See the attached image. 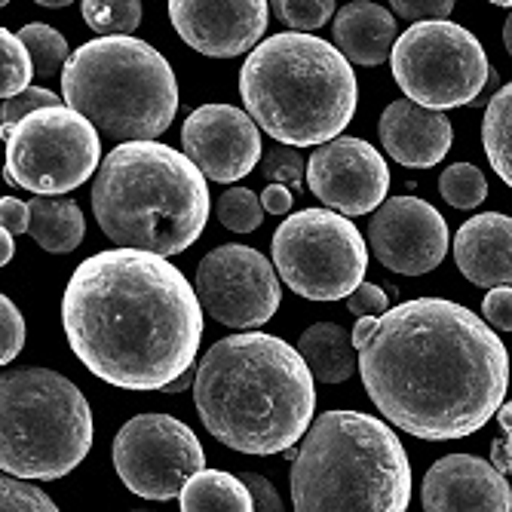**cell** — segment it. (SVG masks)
Returning <instances> with one entry per match:
<instances>
[{
	"label": "cell",
	"instance_id": "1",
	"mask_svg": "<svg viewBox=\"0 0 512 512\" xmlns=\"http://www.w3.org/2000/svg\"><path fill=\"white\" fill-rule=\"evenodd\" d=\"M356 319L362 384L393 427L451 442L479 433L506 399V347L463 304L414 298Z\"/></svg>",
	"mask_w": 512,
	"mask_h": 512
},
{
	"label": "cell",
	"instance_id": "12",
	"mask_svg": "<svg viewBox=\"0 0 512 512\" xmlns=\"http://www.w3.org/2000/svg\"><path fill=\"white\" fill-rule=\"evenodd\" d=\"M120 482L145 500H172L197 470L206 454L197 433L172 414H138L123 424L111 445Z\"/></svg>",
	"mask_w": 512,
	"mask_h": 512
},
{
	"label": "cell",
	"instance_id": "28",
	"mask_svg": "<svg viewBox=\"0 0 512 512\" xmlns=\"http://www.w3.org/2000/svg\"><path fill=\"white\" fill-rule=\"evenodd\" d=\"M439 191L448 206L454 209H476L488 197V181L479 166L473 163H454L442 172Z\"/></svg>",
	"mask_w": 512,
	"mask_h": 512
},
{
	"label": "cell",
	"instance_id": "34",
	"mask_svg": "<svg viewBox=\"0 0 512 512\" xmlns=\"http://www.w3.org/2000/svg\"><path fill=\"white\" fill-rule=\"evenodd\" d=\"M62 99L56 96V92L43 89V86H25L22 92H16V96L4 99V108H0V126H4V135L31 111L37 108H46V105H59Z\"/></svg>",
	"mask_w": 512,
	"mask_h": 512
},
{
	"label": "cell",
	"instance_id": "21",
	"mask_svg": "<svg viewBox=\"0 0 512 512\" xmlns=\"http://www.w3.org/2000/svg\"><path fill=\"white\" fill-rule=\"evenodd\" d=\"M396 31V16L371 0H356L335 16V46L350 65L378 68L390 59Z\"/></svg>",
	"mask_w": 512,
	"mask_h": 512
},
{
	"label": "cell",
	"instance_id": "47",
	"mask_svg": "<svg viewBox=\"0 0 512 512\" xmlns=\"http://www.w3.org/2000/svg\"><path fill=\"white\" fill-rule=\"evenodd\" d=\"M7 148V135H4V126H0V151Z\"/></svg>",
	"mask_w": 512,
	"mask_h": 512
},
{
	"label": "cell",
	"instance_id": "19",
	"mask_svg": "<svg viewBox=\"0 0 512 512\" xmlns=\"http://www.w3.org/2000/svg\"><path fill=\"white\" fill-rule=\"evenodd\" d=\"M384 151L405 169H433L451 151V120L411 99L387 105L378 123Z\"/></svg>",
	"mask_w": 512,
	"mask_h": 512
},
{
	"label": "cell",
	"instance_id": "25",
	"mask_svg": "<svg viewBox=\"0 0 512 512\" xmlns=\"http://www.w3.org/2000/svg\"><path fill=\"white\" fill-rule=\"evenodd\" d=\"M482 142L494 172L506 184H512V86L509 83L494 92L485 108Z\"/></svg>",
	"mask_w": 512,
	"mask_h": 512
},
{
	"label": "cell",
	"instance_id": "45",
	"mask_svg": "<svg viewBox=\"0 0 512 512\" xmlns=\"http://www.w3.org/2000/svg\"><path fill=\"white\" fill-rule=\"evenodd\" d=\"M503 43H506V53H512V19L506 16V25H503Z\"/></svg>",
	"mask_w": 512,
	"mask_h": 512
},
{
	"label": "cell",
	"instance_id": "31",
	"mask_svg": "<svg viewBox=\"0 0 512 512\" xmlns=\"http://www.w3.org/2000/svg\"><path fill=\"white\" fill-rule=\"evenodd\" d=\"M267 7L292 31H316L335 16V0H270Z\"/></svg>",
	"mask_w": 512,
	"mask_h": 512
},
{
	"label": "cell",
	"instance_id": "38",
	"mask_svg": "<svg viewBox=\"0 0 512 512\" xmlns=\"http://www.w3.org/2000/svg\"><path fill=\"white\" fill-rule=\"evenodd\" d=\"M482 316L497 332L512 329V289L509 286H491V292L482 301Z\"/></svg>",
	"mask_w": 512,
	"mask_h": 512
},
{
	"label": "cell",
	"instance_id": "17",
	"mask_svg": "<svg viewBox=\"0 0 512 512\" xmlns=\"http://www.w3.org/2000/svg\"><path fill=\"white\" fill-rule=\"evenodd\" d=\"M178 37L209 59H237L267 34V0H169Z\"/></svg>",
	"mask_w": 512,
	"mask_h": 512
},
{
	"label": "cell",
	"instance_id": "16",
	"mask_svg": "<svg viewBox=\"0 0 512 512\" xmlns=\"http://www.w3.org/2000/svg\"><path fill=\"white\" fill-rule=\"evenodd\" d=\"M188 160L212 181L234 184L261 163V129L234 105H203L181 126Z\"/></svg>",
	"mask_w": 512,
	"mask_h": 512
},
{
	"label": "cell",
	"instance_id": "15",
	"mask_svg": "<svg viewBox=\"0 0 512 512\" xmlns=\"http://www.w3.org/2000/svg\"><path fill=\"white\" fill-rule=\"evenodd\" d=\"M368 246L387 270L424 276L445 261L448 224L442 212L421 197H393L371 215Z\"/></svg>",
	"mask_w": 512,
	"mask_h": 512
},
{
	"label": "cell",
	"instance_id": "8",
	"mask_svg": "<svg viewBox=\"0 0 512 512\" xmlns=\"http://www.w3.org/2000/svg\"><path fill=\"white\" fill-rule=\"evenodd\" d=\"M92 448V408L53 368L0 375V470L53 482L74 473Z\"/></svg>",
	"mask_w": 512,
	"mask_h": 512
},
{
	"label": "cell",
	"instance_id": "43",
	"mask_svg": "<svg viewBox=\"0 0 512 512\" xmlns=\"http://www.w3.org/2000/svg\"><path fill=\"white\" fill-rule=\"evenodd\" d=\"M494 460H497V470H500L503 476H509V436H506V442L500 439V442L494 445Z\"/></svg>",
	"mask_w": 512,
	"mask_h": 512
},
{
	"label": "cell",
	"instance_id": "36",
	"mask_svg": "<svg viewBox=\"0 0 512 512\" xmlns=\"http://www.w3.org/2000/svg\"><path fill=\"white\" fill-rule=\"evenodd\" d=\"M390 307V295L375 283H359L347 295V310L353 316H381Z\"/></svg>",
	"mask_w": 512,
	"mask_h": 512
},
{
	"label": "cell",
	"instance_id": "33",
	"mask_svg": "<svg viewBox=\"0 0 512 512\" xmlns=\"http://www.w3.org/2000/svg\"><path fill=\"white\" fill-rule=\"evenodd\" d=\"M264 175L270 181H279L286 184L292 191H304V169H307V160L292 148V145H276L264 154Z\"/></svg>",
	"mask_w": 512,
	"mask_h": 512
},
{
	"label": "cell",
	"instance_id": "11",
	"mask_svg": "<svg viewBox=\"0 0 512 512\" xmlns=\"http://www.w3.org/2000/svg\"><path fill=\"white\" fill-rule=\"evenodd\" d=\"M7 181L31 194H71L102 163V135L68 105L25 114L7 132Z\"/></svg>",
	"mask_w": 512,
	"mask_h": 512
},
{
	"label": "cell",
	"instance_id": "41",
	"mask_svg": "<svg viewBox=\"0 0 512 512\" xmlns=\"http://www.w3.org/2000/svg\"><path fill=\"white\" fill-rule=\"evenodd\" d=\"M258 200H261V209H264V212H270V215H286V212L292 209L295 194L286 188V184L270 181V188H264V194H261Z\"/></svg>",
	"mask_w": 512,
	"mask_h": 512
},
{
	"label": "cell",
	"instance_id": "30",
	"mask_svg": "<svg viewBox=\"0 0 512 512\" xmlns=\"http://www.w3.org/2000/svg\"><path fill=\"white\" fill-rule=\"evenodd\" d=\"M215 215L227 230H234V234H252V230H258L261 221H264L261 200L249 188L224 191L218 197V203H215Z\"/></svg>",
	"mask_w": 512,
	"mask_h": 512
},
{
	"label": "cell",
	"instance_id": "32",
	"mask_svg": "<svg viewBox=\"0 0 512 512\" xmlns=\"http://www.w3.org/2000/svg\"><path fill=\"white\" fill-rule=\"evenodd\" d=\"M56 500L40 488L0 473V512H56Z\"/></svg>",
	"mask_w": 512,
	"mask_h": 512
},
{
	"label": "cell",
	"instance_id": "5",
	"mask_svg": "<svg viewBox=\"0 0 512 512\" xmlns=\"http://www.w3.org/2000/svg\"><path fill=\"white\" fill-rule=\"evenodd\" d=\"M240 96L255 126L279 145L310 148L347 129L359 105V83L335 43L310 31H283L249 50Z\"/></svg>",
	"mask_w": 512,
	"mask_h": 512
},
{
	"label": "cell",
	"instance_id": "14",
	"mask_svg": "<svg viewBox=\"0 0 512 512\" xmlns=\"http://www.w3.org/2000/svg\"><path fill=\"white\" fill-rule=\"evenodd\" d=\"M307 188L329 209L359 218L375 212L390 191V169L375 145L362 138H329L307 160Z\"/></svg>",
	"mask_w": 512,
	"mask_h": 512
},
{
	"label": "cell",
	"instance_id": "35",
	"mask_svg": "<svg viewBox=\"0 0 512 512\" xmlns=\"http://www.w3.org/2000/svg\"><path fill=\"white\" fill-rule=\"evenodd\" d=\"M25 347V319L22 310L0 292V365H10Z\"/></svg>",
	"mask_w": 512,
	"mask_h": 512
},
{
	"label": "cell",
	"instance_id": "37",
	"mask_svg": "<svg viewBox=\"0 0 512 512\" xmlns=\"http://www.w3.org/2000/svg\"><path fill=\"white\" fill-rule=\"evenodd\" d=\"M390 10L402 19H411V22L445 19L454 10V0H390Z\"/></svg>",
	"mask_w": 512,
	"mask_h": 512
},
{
	"label": "cell",
	"instance_id": "24",
	"mask_svg": "<svg viewBox=\"0 0 512 512\" xmlns=\"http://www.w3.org/2000/svg\"><path fill=\"white\" fill-rule=\"evenodd\" d=\"M181 512H252V497L246 485L221 470H197L178 491Z\"/></svg>",
	"mask_w": 512,
	"mask_h": 512
},
{
	"label": "cell",
	"instance_id": "13",
	"mask_svg": "<svg viewBox=\"0 0 512 512\" xmlns=\"http://www.w3.org/2000/svg\"><path fill=\"white\" fill-rule=\"evenodd\" d=\"M200 307L227 329H258L283 301V286L273 264L252 246L227 243L212 249L194 283Z\"/></svg>",
	"mask_w": 512,
	"mask_h": 512
},
{
	"label": "cell",
	"instance_id": "23",
	"mask_svg": "<svg viewBox=\"0 0 512 512\" xmlns=\"http://www.w3.org/2000/svg\"><path fill=\"white\" fill-rule=\"evenodd\" d=\"M298 353L322 384H344L356 375V347L338 322H316L301 335Z\"/></svg>",
	"mask_w": 512,
	"mask_h": 512
},
{
	"label": "cell",
	"instance_id": "3",
	"mask_svg": "<svg viewBox=\"0 0 512 512\" xmlns=\"http://www.w3.org/2000/svg\"><path fill=\"white\" fill-rule=\"evenodd\" d=\"M203 427L240 454H283L310 427L316 387L283 338L246 332L206 350L194 375Z\"/></svg>",
	"mask_w": 512,
	"mask_h": 512
},
{
	"label": "cell",
	"instance_id": "18",
	"mask_svg": "<svg viewBox=\"0 0 512 512\" xmlns=\"http://www.w3.org/2000/svg\"><path fill=\"white\" fill-rule=\"evenodd\" d=\"M421 500L427 512H509L512 491L506 476L485 457L448 454L424 476Z\"/></svg>",
	"mask_w": 512,
	"mask_h": 512
},
{
	"label": "cell",
	"instance_id": "4",
	"mask_svg": "<svg viewBox=\"0 0 512 512\" xmlns=\"http://www.w3.org/2000/svg\"><path fill=\"white\" fill-rule=\"evenodd\" d=\"M92 212L117 246L178 255L206 230L212 200L206 175L169 145L135 138L117 145L92 181Z\"/></svg>",
	"mask_w": 512,
	"mask_h": 512
},
{
	"label": "cell",
	"instance_id": "9",
	"mask_svg": "<svg viewBox=\"0 0 512 512\" xmlns=\"http://www.w3.org/2000/svg\"><path fill=\"white\" fill-rule=\"evenodd\" d=\"M273 270L307 301H338L365 279L368 246L347 215L304 209L276 227Z\"/></svg>",
	"mask_w": 512,
	"mask_h": 512
},
{
	"label": "cell",
	"instance_id": "20",
	"mask_svg": "<svg viewBox=\"0 0 512 512\" xmlns=\"http://www.w3.org/2000/svg\"><path fill=\"white\" fill-rule=\"evenodd\" d=\"M457 270L473 286L512 283V221L503 212H482L470 218L454 237Z\"/></svg>",
	"mask_w": 512,
	"mask_h": 512
},
{
	"label": "cell",
	"instance_id": "46",
	"mask_svg": "<svg viewBox=\"0 0 512 512\" xmlns=\"http://www.w3.org/2000/svg\"><path fill=\"white\" fill-rule=\"evenodd\" d=\"M488 4H494V7H509L512 0H488Z\"/></svg>",
	"mask_w": 512,
	"mask_h": 512
},
{
	"label": "cell",
	"instance_id": "10",
	"mask_svg": "<svg viewBox=\"0 0 512 512\" xmlns=\"http://www.w3.org/2000/svg\"><path fill=\"white\" fill-rule=\"evenodd\" d=\"M390 65L405 99L451 111L482 96L491 65L482 40L448 19H424L393 40Z\"/></svg>",
	"mask_w": 512,
	"mask_h": 512
},
{
	"label": "cell",
	"instance_id": "40",
	"mask_svg": "<svg viewBox=\"0 0 512 512\" xmlns=\"http://www.w3.org/2000/svg\"><path fill=\"white\" fill-rule=\"evenodd\" d=\"M0 227H7L13 237L28 234V203L16 197H0Z\"/></svg>",
	"mask_w": 512,
	"mask_h": 512
},
{
	"label": "cell",
	"instance_id": "22",
	"mask_svg": "<svg viewBox=\"0 0 512 512\" xmlns=\"http://www.w3.org/2000/svg\"><path fill=\"white\" fill-rule=\"evenodd\" d=\"M28 234L40 249L68 255L86 237V215L65 194H34L28 203Z\"/></svg>",
	"mask_w": 512,
	"mask_h": 512
},
{
	"label": "cell",
	"instance_id": "44",
	"mask_svg": "<svg viewBox=\"0 0 512 512\" xmlns=\"http://www.w3.org/2000/svg\"><path fill=\"white\" fill-rule=\"evenodd\" d=\"M34 4H40V7H50V10H62V7H71L74 0H34Z\"/></svg>",
	"mask_w": 512,
	"mask_h": 512
},
{
	"label": "cell",
	"instance_id": "27",
	"mask_svg": "<svg viewBox=\"0 0 512 512\" xmlns=\"http://www.w3.org/2000/svg\"><path fill=\"white\" fill-rule=\"evenodd\" d=\"M80 13L99 37L132 34L142 25V0H83Z\"/></svg>",
	"mask_w": 512,
	"mask_h": 512
},
{
	"label": "cell",
	"instance_id": "48",
	"mask_svg": "<svg viewBox=\"0 0 512 512\" xmlns=\"http://www.w3.org/2000/svg\"><path fill=\"white\" fill-rule=\"evenodd\" d=\"M10 4V0H0V7H7Z\"/></svg>",
	"mask_w": 512,
	"mask_h": 512
},
{
	"label": "cell",
	"instance_id": "7",
	"mask_svg": "<svg viewBox=\"0 0 512 512\" xmlns=\"http://www.w3.org/2000/svg\"><path fill=\"white\" fill-rule=\"evenodd\" d=\"M65 105L117 142L163 135L178 111V80L151 43L108 34L83 43L62 65Z\"/></svg>",
	"mask_w": 512,
	"mask_h": 512
},
{
	"label": "cell",
	"instance_id": "2",
	"mask_svg": "<svg viewBox=\"0 0 512 512\" xmlns=\"http://www.w3.org/2000/svg\"><path fill=\"white\" fill-rule=\"evenodd\" d=\"M62 325L89 375L120 390H163L197 362L203 307L166 255L108 249L65 286Z\"/></svg>",
	"mask_w": 512,
	"mask_h": 512
},
{
	"label": "cell",
	"instance_id": "29",
	"mask_svg": "<svg viewBox=\"0 0 512 512\" xmlns=\"http://www.w3.org/2000/svg\"><path fill=\"white\" fill-rule=\"evenodd\" d=\"M31 77L34 68L25 43L13 31L0 28V99H10L25 86H31Z\"/></svg>",
	"mask_w": 512,
	"mask_h": 512
},
{
	"label": "cell",
	"instance_id": "26",
	"mask_svg": "<svg viewBox=\"0 0 512 512\" xmlns=\"http://www.w3.org/2000/svg\"><path fill=\"white\" fill-rule=\"evenodd\" d=\"M19 40L25 43V50L31 56V68L37 77L50 80L56 74H62V65L68 59V40L43 22H31L19 31Z\"/></svg>",
	"mask_w": 512,
	"mask_h": 512
},
{
	"label": "cell",
	"instance_id": "39",
	"mask_svg": "<svg viewBox=\"0 0 512 512\" xmlns=\"http://www.w3.org/2000/svg\"><path fill=\"white\" fill-rule=\"evenodd\" d=\"M240 482L246 485V491H249L255 509H267V512H279V509H283V500H279L276 488H273L264 476H258V473H243Z\"/></svg>",
	"mask_w": 512,
	"mask_h": 512
},
{
	"label": "cell",
	"instance_id": "42",
	"mask_svg": "<svg viewBox=\"0 0 512 512\" xmlns=\"http://www.w3.org/2000/svg\"><path fill=\"white\" fill-rule=\"evenodd\" d=\"M16 255V237L7 227H0V267H7Z\"/></svg>",
	"mask_w": 512,
	"mask_h": 512
},
{
	"label": "cell",
	"instance_id": "6",
	"mask_svg": "<svg viewBox=\"0 0 512 512\" xmlns=\"http://www.w3.org/2000/svg\"><path fill=\"white\" fill-rule=\"evenodd\" d=\"M292 503L301 512H405L411 463L399 436L362 411H325L301 436Z\"/></svg>",
	"mask_w": 512,
	"mask_h": 512
}]
</instances>
